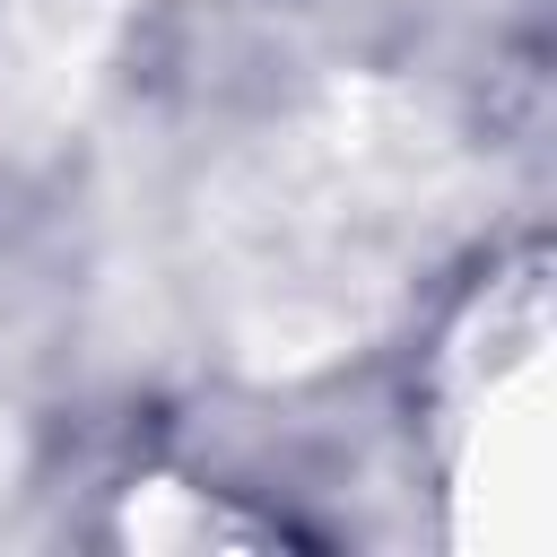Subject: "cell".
I'll list each match as a JSON object with an SVG mask.
<instances>
[{"instance_id": "cell-1", "label": "cell", "mask_w": 557, "mask_h": 557, "mask_svg": "<svg viewBox=\"0 0 557 557\" xmlns=\"http://www.w3.org/2000/svg\"><path fill=\"white\" fill-rule=\"evenodd\" d=\"M557 322L548 252L496 270L444 357V487L453 540L487 557H540L557 540Z\"/></svg>"}]
</instances>
